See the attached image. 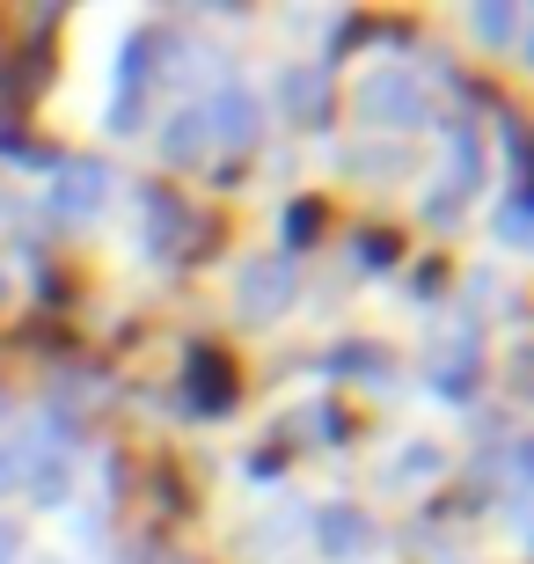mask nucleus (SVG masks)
<instances>
[{
  "label": "nucleus",
  "instance_id": "7ed1b4c3",
  "mask_svg": "<svg viewBox=\"0 0 534 564\" xmlns=\"http://www.w3.org/2000/svg\"><path fill=\"white\" fill-rule=\"evenodd\" d=\"M206 126H220V140H227V147H249V140H257V96H249L242 82H227L220 96H212Z\"/></svg>",
  "mask_w": 534,
  "mask_h": 564
},
{
  "label": "nucleus",
  "instance_id": "423d86ee",
  "mask_svg": "<svg viewBox=\"0 0 534 564\" xmlns=\"http://www.w3.org/2000/svg\"><path fill=\"white\" fill-rule=\"evenodd\" d=\"M198 154H206V110L168 118V162H198Z\"/></svg>",
  "mask_w": 534,
  "mask_h": 564
},
{
  "label": "nucleus",
  "instance_id": "39448f33",
  "mask_svg": "<svg viewBox=\"0 0 534 564\" xmlns=\"http://www.w3.org/2000/svg\"><path fill=\"white\" fill-rule=\"evenodd\" d=\"M103 184H110V176H103V162H66V176H59V206L88 220V213L103 206Z\"/></svg>",
  "mask_w": 534,
  "mask_h": 564
},
{
  "label": "nucleus",
  "instance_id": "1a4fd4ad",
  "mask_svg": "<svg viewBox=\"0 0 534 564\" xmlns=\"http://www.w3.org/2000/svg\"><path fill=\"white\" fill-rule=\"evenodd\" d=\"M315 235H323V206H293L286 213V250H308Z\"/></svg>",
  "mask_w": 534,
  "mask_h": 564
},
{
  "label": "nucleus",
  "instance_id": "0eeeda50",
  "mask_svg": "<svg viewBox=\"0 0 534 564\" xmlns=\"http://www.w3.org/2000/svg\"><path fill=\"white\" fill-rule=\"evenodd\" d=\"M323 550L329 557H351L359 550V513L351 506H323Z\"/></svg>",
  "mask_w": 534,
  "mask_h": 564
},
{
  "label": "nucleus",
  "instance_id": "9d476101",
  "mask_svg": "<svg viewBox=\"0 0 534 564\" xmlns=\"http://www.w3.org/2000/svg\"><path fill=\"white\" fill-rule=\"evenodd\" d=\"M513 30H520L513 8H476V37H483V44H505Z\"/></svg>",
  "mask_w": 534,
  "mask_h": 564
},
{
  "label": "nucleus",
  "instance_id": "6e6552de",
  "mask_svg": "<svg viewBox=\"0 0 534 564\" xmlns=\"http://www.w3.org/2000/svg\"><path fill=\"white\" fill-rule=\"evenodd\" d=\"M498 235H505V242H527V184H513V198H505V206H498Z\"/></svg>",
  "mask_w": 534,
  "mask_h": 564
},
{
  "label": "nucleus",
  "instance_id": "f8f14e48",
  "mask_svg": "<svg viewBox=\"0 0 534 564\" xmlns=\"http://www.w3.org/2000/svg\"><path fill=\"white\" fill-rule=\"evenodd\" d=\"M293 110H315V118L329 110V96H323V74H293Z\"/></svg>",
  "mask_w": 534,
  "mask_h": 564
},
{
  "label": "nucleus",
  "instance_id": "f03ea898",
  "mask_svg": "<svg viewBox=\"0 0 534 564\" xmlns=\"http://www.w3.org/2000/svg\"><path fill=\"white\" fill-rule=\"evenodd\" d=\"M190 411H206V419H220V411H235V397H242V381H235V367H227V352H190Z\"/></svg>",
  "mask_w": 534,
  "mask_h": 564
},
{
  "label": "nucleus",
  "instance_id": "ddd939ff",
  "mask_svg": "<svg viewBox=\"0 0 534 564\" xmlns=\"http://www.w3.org/2000/svg\"><path fill=\"white\" fill-rule=\"evenodd\" d=\"M315 419H323V440H345V433H351V419H345V411H337V403H323Z\"/></svg>",
  "mask_w": 534,
  "mask_h": 564
},
{
  "label": "nucleus",
  "instance_id": "4468645a",
  "mask_svg": "<svg viewBox=\"0 0 534 564\" xmlns=\"http://www.w3.org/2000/svg\"><path fill=\"white\" fill-rule=\"evenodd\" d=\"M0 564H15V528L0 521Z\"/></svg>",
  "mask_w": 534,
  "mask_h": 564
},
{
  "label": "nucleus",
  "instance_id": "20e7f679",
  "mask_svg": "<svg viewBox=\"0 0 534 564\" xmlns=\"http://www.w3.org/2000/svg\"><path fill=\"white\" fill-rule=\"evenodd\" d=\"M293 301V272L286 264H249L242 272V308L249 315H279Z\"/></svg>",
  "mask_w": 534,
  "mask_h": 564
},
{
  "label": "nucleus",
  "instance_id": "9b49d317",
  "mask_svg": "<svg viewBox=\"0 0 534 564\" xmlns=\"http://www.w3.org/2000/svg\"><path fill=\"white\" fill-rule=\"evenodd\" d=\"M359 264H373V272H381V264H395V235H389V228L359 235Z\"/></svg>",
  "mask_w": 534,
  "mask_h": 564
},
{
  "label": "nucleus",
  "instance_id": "f257e3e1",
  "mask_svg": "<svg viewBox=\"0 0 534 564\" xmlns=\"http://www.w3.org/2000/svg\"><path fill=\"white\" fill-rule=\"evenodd\" d=\"M359 118L367 126H417L425 118V96L403 66H373L367 82H359Z\"/></svg>",
  "mask_w": 534,
  "mask_h": 564
}]
</instances>
